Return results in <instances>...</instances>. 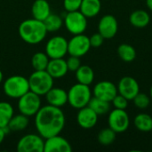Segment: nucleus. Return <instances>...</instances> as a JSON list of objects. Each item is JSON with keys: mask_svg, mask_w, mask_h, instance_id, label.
Returning a JSON list of instances; mask_svg holds the SVG:
<instances>
[{"mask_svg": "<svg viewBox=\"0 0 152 152\" xmlns=\"http://www.w3.org/2000/svg\"><path fill=\"white\" fill-rule=\"evenodd\" d=\"M91 48L89 37L83 34L74 35V37L68 41V53L72 56L82 57L86 55Z\"/></svg>", "mask_w": 152, "mask_h": 152, "instance_id": "obj_11", "label": "nucleus"}, {"mask_svg": "<svg viewBox=\"0 0 152 152\" xmlns=\"http://www.w3.org/2000/svg\"><path fill=\"white\" fill-rule=\"evenodd\" d=\"M118 54L123 61L132 62L136 57V51L129 44H121L118 47Z\"/></svg>", "mask_w": 152, "mask_h": 152, "instance_id": "obj_27", "label": "nucleus"}, {"mask_svg": "<svg viewBox=\"0 0 152 152\" xmlns=\"http://www.w3.org/2000/svg\"><path fill=\"white\" fill-rule=\"evenodd\" d=\"M110 102H106L104 100H102L100 98L94 96L91 98L87 106L90 107L99 116V115H104L110 111Z\"/></svg>", "mask_w": 152, "mask_h": 152, "instance_id": "obj_25", "label": "nucleus"}, {"mask_svg": "<svg viewBox=\"0 0 152 152\" xmlns=\"http://www.w3.org/2000/svg\"><path fill=\"white\" fill-rule=\"evenodd\" d=\"M117 133L113 131L110 127L104 128L98 134V142L103 146H109L112 144L116 139Z\"/></svg>", "mask_w": 152, "mask_h": 152, "instance_id": "obj_30", "label": "nucleus"}, {"mask_svg": "<svg viewBox=\"0 0 152 152\" xmlns=\"http://www.w3.org/2000/svg\"><path fill=\"white\" fill-rule=\"evenodd\" d=\"M35 126L44 139L60 134L65 126V115L61 108L47 104L35 115Z\"/></svg>", "mask_w": 152, "mask_h": 152, "instance_id": "obj_1", "label": "nucleus"}, {"mask_svg": "<svg viewBox=\"0 0 152 152\" xmlns=\"http://www.w3.org/2000/svg\"><path fill=\"white\" fill-rule=\"evenodd\" d=\"M3 90L9 98L19 99L29 91L28 79L20 75L11 76L4 80Z\"/></svg>", "mask_w": 152, "mask_h": 152, "instance_id": "obj_3", "label": "nucleus"}, {"mask_svg": "<svg viewBox=\"0 0 152 152\" xmlns=\"http://www.w3.org/2000/svg\"><path fill=\"white\" fill-rule=\"evenodd\" d=\"M45 100L49 105L61 108L68 103V92L61 87H52L45 94Z\"/></svg>", "mask_w": 152, "mask_h": 152, "instance_id": "obj_17", "label": "nucleus"}, {"mask_svg": "<svg viewBox=\"0 0 152 152\" xmlns=\"http://www.w3.org/2000/svg\"><path fill=\"white\" fill-rule=\"evenodd\" d=\"M67 62V66H68V69L69 71H75L81 66V61L79 60V57L77 56H72L70 55V57L66 61Z\"/></svg>", "mask_w": 152, "mask_h": 152, "instance_id": "obj_34", "label": "nucleus"}, {"mask_svg": "<svg viewBox=\"0 0 152 152\" xmlns=\"http://www.w3.org/2000/svg\"><path fill=\"white\" fill-rule=\"evenodd\" d=\"M129 21L135 28H145L151 21L150 14L144 10H135L129 16Z\"/></svg>", "mask_w": 152, "mask_h": 152, "instance_id": "obj_21", "label": "nucleus"}, {"mask_svg": "<svg viewBox=\"0 0 152 152\" xmlns=\"http://www.w3.org/2000/svg\"><path fill=\"white\" fill-rule=\"evenodd\" d=\"M115 107V109H119V110H126L128 106V100L122 96L121 94H118L114 99L111 102Z\"/></svg>", "mask_w": 152, "mask_h": 152, "instance_id": "obj_32", "label": "nucleus"}, {"mask_svg": "<svg viewBox=\"0 0 152 152\" xmlns=\"http://www.w3.org/2000/svg\"><path fill=\"white\" fill-rule=\"evenodd\" d=\"M150 94H151V98L152 99V86L151 87V91H150Z\"/></svg>", "mask_w": 152, "mask_h": 152, "instance_id": "obj_39", "label": "nucleus"}, {"mask_svg": "<svg viewBox=\"0 0 152 152\" xmlns=\"http://www.w3.org/2000/svg\"><path fill=\"white\" fill-rule=\"evenodd\" d=\"M94 96L111 102L114 97L118 94V87L110 81H101L97 83L93 90Z\"/></svg>", "mask_w": 152, "mask_h": 152, "instance_id": "obj_14", "label": "nucleus"}, {"mask_svg": "<svg viewBox=\"0 0 152 152\" xmlns=\"http://www.w3.org/2000/svg\"><path fill=\"white\" fill-rule=\"evenodd\" d=\"M50 58L45 53L38 52L36 53L31 59V65L34 70H45L48 65Z\"/></svg>", "mask_w": 152, "mask_h": 152, "instance_id": "obj_28", "label": "nucleus"}, {"mask_svg": "<svg viewBox=\"0 0 152 152\" xmlns=\"http://www.w3.org/2000/svg\"><path fill=\"white\" fill-rule=\"evenodd\" d=\"M118 23L117 19L110 14L104 15L101 18L98 24V31L104 39H111L118 33Z\"/></svg>", "mask_w": 152, "mask_h": 152, "instance_id": "obj_13", "label": "nucleus"}, {"mask_svg": "<svg viewBox=\"0 0 152 152\" xmlns=\"http://www.w3.org/2000/svg\"><path fill=\"white\" fill-rule=\"evenodd\" d=\"M98 121V115L88 106L79 109L77 115L78 126L84 129H90L95 126Z\"/></svg>", "mask_w": 152, "mask_h": 152, "instance_id": "obj_16", "label": "nucleus"}, {"mask_svg": "<svg viewBox=\"0 0 152 152\" xmlns=\"http://www.w3.org/2000/svg\"><path fill=\"white\" fill-rule=\"evenodd\" d=\"M18 32L20 38L29 45L39 44L47 34L44 21L34 18L23 20L19 26Z\"/></svg>", "mask_w": 152, "mask_h": 152, "instance_id": "obj_2", "label": "nucleus"}, {"mask_svg": "<svg viewBox=\"0 0 152 152\" xmlns=\"http://www.w3.org/2000/svg\"><path fill=\"white\" fill-rule=\"evenodd\" d=\"M41 96L35 94L32 91H28L20 98L18 99V110L20 113L27 116L33 117L40 110L41 106Z\"/></svg>", "mask_w": 152, "mask_h": 152, "instance_id": "obj_6", "label": "nucleus"}, {"mask_svg": "<svg viewBox=\"0 0 152 152\" xmlns=\"http://www.w3.org/2000/svg\"><path fill=\"white\" fill-rule=\"evenodd\" d=\"M151 134H152V130H151Z\"/></svg>", "mask_w": 152, "mask_h": 152, "instance_id": "obj_40", "label": "nucleus"}, {"mask_svg": "<svg viewBox=\"0 0 152 152\" xmlns=\"http://www.w3.org/2000/svg\"><path fill=\"white\" fill-rule=\"evenodd\" d=\"M29 90L42 96L53 86V77L46 70H35L28 78Z\"/></svg>", "mask_w": 152, "mask_h": 152, "instance_id": "obj_5", "label": "nucleus"}, {"mask_svg": "<svg viewBox=\"0 0 152 152\" xmlns=\"http://www.w3.org/2000/svg\"><path fill=\"white\" fill-rule=\"evenodd\" d=\"M28 123H29L28 117L20 113L19 115L12 116L7 127L10 131L19 132V131H22L26 129L27 126H28Z\"/></svg>", "mask_w": 152, "mask_h": 152, "instance_id": "obj_23", "label": "nucleus"}, {"mask_svg": "<svg viewBox=\"0 0 152 152\" xmlns=\"http://www.w3.org/2000/svg\"><path fill=\"white\" fill-rule=\"evenodd\" d=\"M64 25L72 35L83 34L87 28V18L79 10L68 12L64 17Z\"/></svg>", "mask_w": 152, "mask_h": 152, "instance_id": "obj_7", "label": "nucleus"}, {"mask_svg": "<svg viewBox=\"0 0 152 152\" xmlns=\"http://www.w3.org/2000/svg\"><path fill=\"white\" fill-rule=\"evenodd\" d=\"M45 53L50 59L63 58L68 53V41L64 37H51L45 45Z\"/></svg>", "mask_w": 152, "mask_h": 152, "instance_id": "obj_9", "label": "nucleus"}, {"mask_svg": "<svg viewBox=\"0 0 152 152\" xmlns=\"http://www.w3.org/2000/svg\"><path fill=\"white\" fill-rule=\"evenodd\" d=\"M133 101H134V105H135L138 109H142V110L148 108L149 105H150V103H151V99H150V97H149L147 94H143V93H139V94L133 99Z\"/></svg>", "mask_w": 152, "mask_h": 152, "instance_id": "obj_31", "label": "nucleus"}, {"mask_svg": "<svg viewBox=\"0 0 152 152\" xmlns=\"http://www.w3.org/2000/svg\"><path fill=\"white\" fill-rule=\"evenodd\" d=\"M89 40H90L91 47L98 48V47H100V46L103 44L104 37L98 32V33H95V34L92 35V36L89 37Z\"/></svg>", "mask_w": 152, "mask_h": 152, "instance_id": "obj_35", "label": "nucleus"}, {"mask_svg": "<svg viewBox=\"0 0 152 152\" xmlns=\"http://www.w3.org/2000/svg\"><path fill=\"white\" fill-rule=\"evenodd\" d=\"M146 4L148 6V8L152 11V0H146Z\"/></svg>", "mask_w": 152, "mask_h": 152, "instance_id": "obj_37", "label": "nucleus"}, {"mask_svg": "<svg viewBox=\"0 0 152 152\" xmlns=\"http://www.w3.org/2000/svg\"><path fill=\"white\" fill-rule=\"evenodd\" d=\"M44 24L45 26L47 32H55L61 28L63 24V20L60 15L51 13L44 20Z\"/></svg>", "mask_w": 152, "mask_h": 152, "instance_id": "obj_29", "label": "nucleus"}, {"mask_svg": "<svg viewBox=\"0 0 152 152\" xmlns=\"http://www.w3.org/2000/svg\"><path fill=\"white\" fill-rule=\"evenodd\" d=\"M91 98L92 91L89 86L84 84H75L68 92V103L77 110L87 106Z\"/></svg>", "mask_w": 152, "mask_h": 152, "instance_id": "obj_4", "label": "nucleus"}, {"mask_svg": "<svg viewBox=\"0 0 152 152\" xmlns=\"http://www.w3.org/2000/svg\"><path fill=\"white\" fill-rule=\"evenodd\" d=\"M3 78H4V75H3V72H2L1 69H0V83L3 81Z\"/></svg>", "mask_w": 152, "mask_h": 152, "instance_id": "obj_38", "label": "nucleus"}, {"mask_svg": "<svg viewBox=\"0 0 152 152\" xmlns=\"http://www.w3.org/2000/svg\"><path fill=\"white\" fill-rule=\"evenodd\" d=\"M118 93L130 101L140 93V86L135 78L128 76L124 77L118 83Z\"/></svg>", "mask_w": 152, "mask_h": 152, "instance_id": "obj_12", "label": "nucleus"}, {"mask_svg": "<svg viewBox=\"0 0 152 152\" xmlns=\"http://www.w3.org/2000/svg\"><path fill=\"white\" fill-rule=\"evenodd\" d=\"M76 78L77 83L90 86L94 79V72L88 65H81L76 70Z\"/></svg>", "mask_w": 152, "mask_h": 152, "instance_id": "obj_22", "label": "nucleus"}, {"mask_svg": "<svg viewBox=\"0 0 152 152\" xmlns=\"http://www.w3.org/2000/svg\"><path fill=\"white\" fill-rule=\"evenodd\" d=\"M71 151L70 143L60 134L45 139L44 152H70Z\"/></svg>", "mask_w": 152, "mask_h": 152, "instance_id": "obj_15", "label": "nucleus"}, {"mask_svg": "<svg viewBox=\"0 0 152 152\" xmlns=\"http://www.w3.org/2000/svg\"><path fill=\"white\" fill-rule=\"evenodd\" d=\"M134 126L141 132L149 133L152 130V117L146 113L138 114L134 120Z\"/></svg>", "mask_w": 152, "mask_h": 152, "instance_id": "obj_24", "label": "nucleus"}, {"mask_svg": "<svg viewBox=\"0 0 152 152\" xmlns=\"http://www.w3.org/2000/svg\"><path fill=\"white\" fill-rule=\"evenodd\" d=\"M10 130L8 129V127H0V144L3 142V141L4 140V137H5V134L7 133H9Z\"/></svg>", "mask_w": 152, "mask_h": 152, "instance_id": "obj_36", "label": "nucleus"}, {"mask_svg": "<svg viewBox=\"0 0 152 152\" xmlns=\"http://www.w3.org/2000/svg\"><path fill=\"white\" fill-rule=\"evenodd\" d=\"M82 0H63L64 9L68 12L78 11L81 6Z\"/></svg>", "mask_w": 152, "mask_h": 152, "instance_id": "obj_33", "label": "nucleus"}, {"mask_svg": "<svg viewBox=\"0 0 152 152\" xmlns=\"http://www.w3.org/2000/svg\"><path fill=\"white\" fill-rule=\"evenodd\" d=\"M109 127H110L117 134L126 132L130 125V118L125 110L115 109L110 111L108 118Z\"/></svg>", "mask_w": 152, "mask_h": 152, "instance_id": "obj_10", "label": "nucleus"}, {"mask_svg": "<svg viewBox=\"0 0 152 152\" xmlns=\"http://www.w3.org/2000/svg\"><path fill=\"white\" fill-rule=\"evenodd\" d=\"M31 13L34 19L44 21L51 14V7L47 0H35L32 7Z\"/></svg>", "mask_w": 152, "mask_h": 152, "instance_id": "obj_19", "label": "nucleus"}, {"mask_svg": "<svg viewBox=\"0 0 152 152\" xmlns=\"http://www.w3.org/2000/svg\"><path fill=\"white\" fill-rule=\"evenodd\" d=\"M45 139L38 134H28L22 136L17 143L19 152H44Z\"/></svg>", "mask_w": 152, "mask_h": 152, "instance_id": "obj_8", "label": "nucleus"}, {"mask_svg": "<svg viewBox=\"0 0 152 152\" xmlns=\"http://www.w3.org/2000/svg\"><path fill=\"white\" fill-rule=\"evenodd\" d=\"M102 3L100 0H82L79 11L86 18H94L100 12Z\"/></svg>", "mask_w": 152, "mask_h": 152, "instance_id": "obj_20", "label": "nucleus"}, {"mask_svg": "<svg viewBox=\"0 0 152 152\" xmlns=\"http://www.w3.org/2000/svg\"><path fill=\"white\" fill-rule=\"evenodd\" d=\"M13 116L12 106L6 102H0V127H6Z\"/></svg>", "mask_w": 152, "mask_h": 152, "instance_id": "obj_26", "label": "nucleus"}, {"mask_svg": "<svg viewBox=\"0 0 152 152\" xmlns=\"http://www.w3.org/2000/svg\"><path fill=\"white\" fill-rule=\"evenodd\" d=\"M53 78L63 77L69 71L67 62L63 58L50 59L45 69Z\"/></svg>", "mask_w": 152, "mask_h": 152, "instance_id": "obj_18", "label": "nucleus"}]
</instances>
